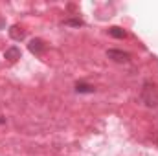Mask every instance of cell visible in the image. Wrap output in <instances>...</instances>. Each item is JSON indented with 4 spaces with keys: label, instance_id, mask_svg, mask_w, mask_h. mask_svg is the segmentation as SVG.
Returning <instances> with one entry per match:
<instances>
[{
    "label": "cell",
    "instance_id": "obj_1",
    "mask_svg": "<svg viewBox=\"0 0 158 156\" xmlns=\"http://www.w3.org/2000/svg\"><path fill=\"white\" fill-rule=\"evenodd\" d=\"M142 101H143L147 107H151V109L158 107V84L156 83H151V81L143 83V88H142Z\"/></svg>",
    "mask_w": 158,
    "mask_h": 156
},
{
    "label": "cell",
    "instance_id": "obj_7",
    "mask_svg": "<svg viewBox=\"0 0 158 156\" xmlns=\"http://www.w3.org/2000/svg\"><path fill=\"white\" fill-rule=\"evenodd\" d=\"M109 33H110L112 37H116V39H123V37H125V31H123L121 28H116V26H114V28H110V30H109Z\"/></svg>",
    "mask_w": 158,
    "mask_h": 156
},
{
    "label": "cell",
    "instance_id": "obj_8",
    "mask_svg": "<svg viewBox=\"0 0 158 156\" xmlns=\"http://www.w3.org/2000/svg\"><path fill=\"white\" fill-rule=\"evenodd\" d=\"M64 24L66 26H76V28H79V26H83V20L81 18H66Z\"/></svg>",
    "mask_w": 158,
    "mask_h": 156
},
{
    "label": "cell",
    "instance_id": "obj_2",
    "mask_svg": "<svg viewBox=\"0 0 158 156\" xmlns=\"http://www.w3.org/2000/svg\"><path fill=\"white\" fill-rule=\"evenodd\" d=\"M107 57L112 59V61H116V63H129L131 61V55L127 51H123V50H109Z\"/></svg>",
    "mask_w": 158,
    "mask_h": 156
},
{
    "label": "cell",
    "instance_id": "obj_5",
    "mask_svg": "<svg viewBox=\"0 0 158 156\" xmlns=\"http://www.w3.org/2000/svg\"><path fill=\"white\" fill-rule=\"evenodd\" d=\"M9 37L13 40H22L26 37V31L20 28V26H11V30H9Z\"/></svg>",
    "mask_w": 158,
    "mask_h": 156
},
{
    "label": "cell",
    "instance_id": "obj_4",
    "mask_svg": "<svg viewBox=\"0 0 158 156\" xmlns=\"http://www.w3.org/2000/svg\"><path fill=\"white\" fill-rule=\"evenodd\" d=\"M28 48H30V51H31V53L40 55V53L44 51V48H46V46H44V42H42L40 39H33L30 44H28Z\"/></svg>",
    "mask_w": 158,
    "mask_h": 156
},
{
    "label": "cell",
    "instance_id": "obj_3",
    "mask_svg": "<svg viewBox=\"0 0 158 156\" xmlns=\"http://www.w3.org/2000/svg\"><path fill=\"white\" fill-rule=\"evenodd\" d=\"M4 57H6L9 63H15V61H19V59H20V50H19L17 46H11V48H7V50H6Z\"/></svg>",
    "mask_w": 158,
    "mask_h": 156
},
{
    "label": "cell",
    "instance_id": "obj_6",
    "mask_svg": "<svg viewBox=\"0 0 158 156\" xmlns=\"http://www.w3.org/2000/svg\"><path fill=\"white\" fill-rule=\"evenodd\" d=\"M76 92H79V94H92L94 92V86H90L86 83H77L76 84Z\"/></svg>",
    "mask_w": 158,
    "mask_h": 156
}]
</instances>
